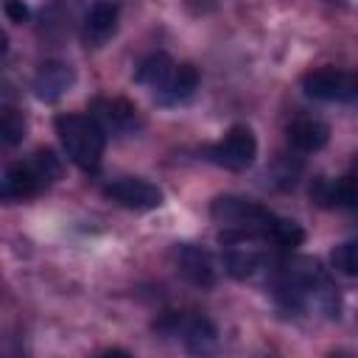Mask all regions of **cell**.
<instances>
[{
  "mask_svg": "<svg viewBox=\"0 0 358 358\" xmlns=\"http://www.w3.org/2000/svg\"><path fill=\"white\" fill-rule=\"evenodd\" d=\"M92 117L112 134H134L143 126L140 109L126 98H95L90 106Z\"/></svg>",
  "mask_w": 358,
  "mask_h": 358,
  "instance_id": "7",
  "label": "cell"
},
{
  "mask_svg": "<svg viewBox=\"0 0 358 358\" xmlns=\"http://www.w3.org/2000/svg\"><path fill=\"white\" fill-rule=\"evenodd\" d=\"M73 84H76L73 67L64 64V62H56V59L42 62V64L36 67V73H34V81H31L34 95H36L39 101H45V103H53V101H59L62 95H67Z\"/></svg>",
  "mask_w": 358,
  "mask_h": 358,
  "instance_id": "8",
  "label": "cell"
},
{
  "mask_svg": "<svg viewBox=\"0 0 358 358\" xmlns=\"http://www.w3.org/2000/svg\"><path fill=\"white\" fill-rule=\"evenodd\" d=\"M266 241H271V243H274V246H280V249H294V246H299V243L305 241V232H302V227H299L296 221L274 215V221H271V227H268Z\"/></svg>",
  "mask_w": 358,
  "mask_h": 358,
  "instance_id": "15",
  "label": "cell"
},
{
  "mask_svg": "<svg viewBox=\"0 0 358 358\" xmlns=\"http://www.w3.org/2000/svg\"><path fill=\"white\" fill-rule=\"evenodd\" d=\"M154 327L162 330V333H168V336H182V341H185V347L190 352H213L215 344H218L215 324L207 316H201V313H190V316H185V313H168Z\"/></svg>",
  "mask_w": 358,
  "mask_h": 358,
  "instance_id": "4",
  "label": "cell"
},
{
  "mask_svg": "<svg viewBox=\"0 0 358 358\" xmlns=\"http://www.w3.org/2000/svg\"><path fill=\"white\" fill-rule=\"evenodd\" d=\"M3 8H6V17H8L11 22H25V20H28V6H25L22 0H6Z\"/></svg>",
  "mask_w": 358,
  "mask_h": 358,
  "instance_id": "18",
  "label": "cell"
},
{
  "mask_svg": "<svg viewBox=\"0 0 358 358\" xmlns=\"http://www.w3.org/2000/svg\"><path fill=\"white\" fill-rule=\"evenodd\" d=\"M196 87H199V70H196L193 64H176L171 81H168L165 90L157 92L154 98H157L159 103H165V106L182 103V101H187V98L196 92Z\"/></svg>",
  "mask_w": 358,
  "mask_h": 358,
  "instance_id": "14",
  "label": "cell"
},
{
  "mask_svg": "<svg viewBox=\"0 0 358 358\" xmlns=\"http://www.w3.org/2000/svg\"><path fill=\"white\" fill-rule=\"evenodd\" d=\"M59 143L67 154L70 162H76L81 171H95L103 157L106 145V131L92 115H78V112H64L53 120Z\"/></svg>",
  "mask_w": 358,
  "mask_h": 358,
  "instance_id": "1",
  "label": "cell"
},
{
  "mask_svg": "<svg viewBox=\"0 0 358 358\" xmlns=\"http://www.w3.org/2000/svg\"><path fill=\"white\" fill-rule=\"evenodd\" d=\"M173 263L179 268V274L201 288H210L215 282V263L210 257V252H204L201 246L193 243H176L173 246Z\"/></svg>",
  "mask_w": 358,
  "mask_h": 358,
  "instance_id": "9",
  "label": "cell"
},
{
  "mask_svg": "<svg viewBox=\"0 0 358 358\" xmlns=\"http://www.w3.org/2000/svg\"><path fill=\"white\" fill-rule=\"evenodd\" d=\"M22 137H25V117L17 109L3 106V112H0V140L6 145H17V143H22Z\"/></svg>",
  "mask_w": 358,
  "mask_h": 358,
  "instance_id": "16",
  "label": "cell"
},
{
  "mask_svg": "<svg viewBox=\"0 0 358 358\" xmlns=\"http://www.w3.org/2000/svg\"><path fill=\"white\" fill-rule=\"evenodd\" d=\"M59 176H62V159L56 157V151L53 148H36L31 154V159L14 162L6 168L3 182H0V193L6 201L31 199V196L42 193Z\"/></svg>",
  "mask_w": 358,
  "mask_h": 358,
  "instance_id": "2",
  "label": "cell"
},
{
  "mask_svg": "<svg viewBox=\"0 0 358 358\" xmlns=\"http://www.w3.org/2000/svg\"><path fill=\"white\" fill-rule=\"evenodd\" d=\"M333 268H338L347 277H358V238L344 241L333 249Z\"/></svg>",
  "mask_w": 358,
  "mask_h": 358,
  "instance_id": "17",
  "label": "cell"
},
{
  "mask_svg": "<svg viewBox=\"0 0 358 358\" xmlns=\"http://www.w3.org/2000/svg\"><path fill=\"white\" fill-rule=\"evenodd\" d=\"M173 70H176V64H173V59H171L168 53H151V56H145V59L137 64L134 81L143 84V87H148V90L157 95V92L165 90V84L171 81Z\"/></svg>",
  "mask_w": 358,
  "mask_h": 358,
  "instance_id": "13",
  "label": "cell"
},
{
  "mask_svg": "<svg viewBox=\"0 0 358 358\" xmlns=\"http://www.w3.org/2000/svg\"><path fill=\"white\" fill-rule=\"evenodd\" d=\"M255 241H257V238H246V241L227 243L224 268H227V274H232L235 280H246V277H252V274L263 266L266 255H263V249L255 246Z\"/></svg>",
  "mask_w": 358,
  "mask_h": 358,
  "instance_id": "11",
  "label": "cell"
},
{
  "mask_svg": "<svg viewBox=\"0 0 358 358\" xmlns=\"http://www.w3.org/2000/svg\"><path fill=\"white\" fill-rule=\"evenodd\" d=\"M103 196L126 210H154L162 204V190L140 176H117L103 185Z\"/></svg>",
  "mask_w": 358,
  "mask_h": 358,
  "instance_id": "6",
  "label": "cell"
},
{
  "mask_svg": "<svg viewBox=\"0 0 358 358\" xmlns=\"http://www.w3.org/2000/svg\"><path fill=\"white\" fill-rule=\"evenodd\" d=\"M327 140H330V129L322 120L302 117L288 126V143H291V148H296L302 154H313V151L324 148Z\"/></svg>",
  "mask_w": 358,
  "mask_h": 358,
  "instance_id": "12",
  "label": "cell"
},
{
  "mask_svg": "<svg viewBox=\"0 0 358 358\" xmlns=\"http://www.w3.org/2000/svg\"><path fill=\"white\" fill-rule=\"evenodd\" d=\"M257 157V137L249 126L238 123L232 126L224 140H218L215 145L207 148V159L227 168V171H246Z\"/></svg>",
  "mask_w": 358,
  "mask_h": 358,
  "instance_id": "3",
  "label": "cell"
},
{
  "mask_svg": "<svg viewBox=\"0 0 358 358\" xmlns=\"http://www.w3.org/2000/svg\"><path fill=\"white\" fill-rule=\"evenodd\" d=\"M117 3L115 0H98L90 6L87 17H84V28H81V36L87 42V48H101L117 28Z\"/></svg>",
  "mask_w": 358,
  "mask_h": 358,
  "instance_id": "10",
  "label": "cell"
},
{
  "mask_svg": "<svg viewBox=\"0 0 358 358\" xmlns=\"http://www.w3.org/2000/svg\"><path fill=\"white\" fill-rule=\"evenodd\" d=\"M302 92L313 101H350L358 98V76L336 67H319L302 76Z\"/></svg>",
  "mask_w": 358,
  "mask_h": 358,
  "instance_id": "5",
  "label": "cell"
}]
</instances>
